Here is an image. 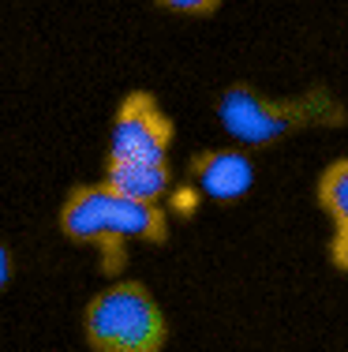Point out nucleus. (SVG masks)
I'll list each match as a JSON object with an SVG mask.
<instances>
[{
	"instance_id": "obj_1",
	"label": "nucleus",
	"mask_w": 348,
	"mask_h": 352,
	"mask_svg": "<svg viewBox=\"0 0 348 352\" xmlns=\"http://www.w3.org/2000/svg\"><path fill=\"white\" fill-rule=\"evenodd\" d=\"M56 229L71 244H90L102 251V270L120 274L128 266V244H165L169 240V214L165 206H143L97 184H76L64 195L56 214Z\"/></svg>"
},
{
	"instance_id": "obj_2",
	"label": "nucleus",
	"mask_w": 348,
	"mask_h": 352,
	"mask_svg": "<svg viewBox=\"0 0 348 352\" xmlns=\"http://www.w3.org/2000/svg\"><path fill=\"white\" fill-rule=\"evenodd\" d=\"M218 120L240 146H273L303 128H341L348 109L329 87H308L296 98H270L251 82H232L218 98Z\"/></svg>"
},
{
	"instance_id": "obj_3",
	"label": "nucleus",
	"mask_w": 348,
	"mask_h": 352,
	"mask_svg": "<svg viewBox=\"0 0 348 352\" xmlns=\"http://www.w3.org/2000/svg\"><path fill=\"white\" fill-rule=\"evenodd\" d=\"M82 341L90 352H161L169 318L143 281L116 278L82 307Z\"/></svg>"
},
{
	"instance_id": "obj_4",
	"label": "nucleus",
	"mask_w": 348,
	"mask_h": 352,
	"mask_svg": "<svg viewBox=\"0 0 348 352\" xmlns=\"http://www.w3.org/2000/svg\"><path fill=\"white\" fill-rule=\"evenodd\" d=\"M176 124L150 90H128L116 102L105 162H169Z\"/></svg>"
},
{
	"instance_id": "obj_5",
	"label": "nucleus",
	"mask_w": 348,
	"mask_h": 352,
	"mask_svg": "<svg viewBox=\"0 0 348 352\" xmlns=\"http://www.w3.org/2000/svg\"><path fill=\"white\" fill-rule=\"evenodd\" d=\"M187 176H192V188L198 195L213 199V203H240L255 188V165L247 150L240 146L198 150L187 162Z\"/></svg>"
},
{
	"instance_id": "obj_6",
	"label": "nucleus",
	"mask_w": 348,
	"mask_h": 352,
	"mask_svg": "<svg viewBox=\"0 0 348 352\" xmlns=\"http://www.w3.org/2000/svg\"><path fill=\"white\" fill-rule=\"evenodd\" d=\"M314 203L329 217L334 236H329V263L334 270L348 274V154L334 157L314 180Z\"/></svg>"
},
{
	"instance_id": "obj_7",
	"label": "nucleus",
	"mask_w": 348,
	"mask_h": 352,
	"mask_svg": "<svg viewBox=\"0 0 348 352\" xmlns=\"http://www.w3.org/2000/svg\"><path fill=\"white\" fill-rule=\"evenodd\" d=\"M102 184L116 195L143 206H161L172 191V165L169 162H105Z\"/></svg>"
},
{
	"instance_id": "obj_8",
	"label": "nucleus",
	"mask_w": 348,
	"mask_h": 352,
	"mask_svg": "<svg viewBox=\"0 0 348 352\" xmlns=\"http://www.w3.org/2000/svg\"><path fill=\"white\" fill-rule=\"evenodd\" d=\"M157 8H165V12L172 15H192V19H206V15H213L225 0H154Z\"/></svg>"
},
{
	"instance_id": "obj_9",
	"label": "nucleus",
	"mask_w": 348,
	"mask_h": 352,
	"mask_svg": "<svg viewBox=\"0 0 348 352\" xmlns=\"http://www.w3.org/2000/svg\"><path fill=\"white\" fill-rule=\"evenodd\" d=\"M198 199H202V195H198L192 184H187V188H172L169 191V203H172V210H176V214H195Z\"/></svg>"
},
{
	"instance_id": "obj_10",
	"label": "nucleus",
	"mask_w": 348,
	"mask_h": 352,
	"mask_svg": "<svg viewBox=\"0 0 348 352\" xmlns=\"http://www.w3.org/2000/svg\"><path fill=\"white\" fill-rule=\"evenodd\" d=\"M8 281H12V251H8V244L0 240V292L8 289Z\"/></svg>"
}]
</instances>
